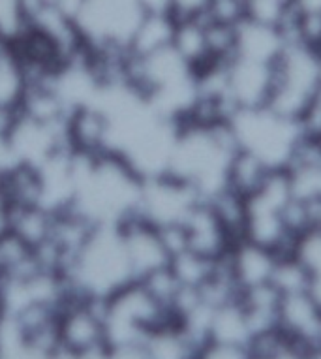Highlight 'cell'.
<instances>
[{"mask_svg":"<svg viewBox=\"0 0 321 359\" xmlns=\"http://www.w3.org/2000/svg\"><path fill=\"white\" fill-rule=\"evenodd\" d=\"M239 153L229 123L201 126L182 123L177 128L168 175L190 184L203 201L228 189V171Z\"/></svg>","mask_w":321,"mask_h":359,"instance_id":"1","label":"cell"},{"mask_svg":"<svg viewBox=\"0 0 321 359\" xmlns=\"http://www.w3.org/2000/svg\"><path fill=\"white\" fill-rule=\"evenodd\" d=\"M76 209L98 226H118L134 217L139 205L143 179L126 160L113 153L96 158L76 154Z\"/></svg>","mask_w":321,"mask_h":359,"instance_id":"2","label":"cell"},{"mask_svg":"<svg viewBox=\"0 0 321 359\" xmlns=\"http://www.w3.org/2000/svg\"><path fill=\"white\" fill-rule=\"evenodd\" d=\"M77 294L107 299L134 283V271L117 226H98L64 273Z\"/></svg>","mask_w":321,"mask_h":359,"instance_id":"3","label":"cell"},{"mask_svg":"<svg viewBox=\"0 0 321 359\" xmlns=\"http://www.w3.org/2000/svg\"><path fill=\"white\" fill-rule=\"evenodd\" d=\"M239 151L256 156L269 170H286L299 142L303 140L297 121L269 106L237 109L228 121Z\"/></svg>","mask_w":321,"mask_h":359,"instance_id":"4","label":"cell"},{"mask_svg":"<svg viewBox=\"0 0 321 359\" xmlns=\"http://www.w3.org/2000/svg\"><path fill=\"white\" fill-rule=\"evenodd\" d=\"M320 85L321 51L292 41L273 65V88L267 106L299 121L317 98Z\"/></svg>","mask_w":321,"mask_h":359,"instance_id":"5","label":"cell"},{"mask_svg":"<svg viewBox=\"0 0 321 359\" xmlns=\"http://www.w3.org/2000/svg\"><path fill=\"white\" fill-rule=\"evenodd\" d=\"M143 15L139 0H85L76 23L88 46H128Z\"/></svg>","mask_w":321,"mask_h":359,"instance_id":"6","label":"cell"},{"mask_svg":"<svg viewBox=\"0 0 321 359\" xmlns=\"http://www.w3.org/2000/svg\"><path fill=\"white\" fill-rule=\"evenodd\" d=\"M203 201L198 192L173 175H156L143 179L137 217L154 228L182 224L193 207Z\"/></svg>","mask_w":321,"mask_h":359,"instance_id":"7","label":"cell"},{"mask_svg":"<svg viewBox=\"0 0 321 359\" xmlns=\"http://www.w3.org/2000/svg\"><path fill=\"white\" fill-rule=\"evenodd\" d=\"M105 299L77 297L60 306V344L71 352L105 344Z\"/></svg>","mask_w":321,"mask_h":359,"instance_id":"8","label":"cell"},{"mask_svg":"<svg viewBox=\"0 0 321 359\" xmlns=\"http://www.w3.org/2000/svg\"><path fill=\"white\" fill-rule=\"evenodd\" d=\"M19 113V111H18ZM8 145L13 164H29L40 168L53 154L68 147L64 126H49L18 115L12 132L8 134Z\"/></svg>","mask_w":321,"mask_h":359,"instance_id":"9","label":"cell"},{"mask_svg":"<svg viewBox=\"0 0 321 359\" xmlns=\"http://www.w3.org/2000/svg\"><path fill=\"white\" fill-rule=\"evenodd\" d=\"M118 233L123 237L124 250L132 265L135 280H139L149 273L156 271L160 267L170 265L171 256L165 248L158 228L145 222L137 215L126 218L118 224Z\"/></svg>","mask_w":321,"mask_h":359,"instance_id":"10","label":"cell"},{"mask_svg":"<svg viewBox=\"0 0 321 359\" xmlns=\"http://www.w3.org/2000/svg\"><path fill=\"white\" fill-rule=\"evenodd\" d=\"M182 226L186 231V250L203 258L222 259L237 243L207 201H199Z\"/></svg>","mask_w":321,"mask_h":359,"instance_id":"11","label":"cell"},{"mask_svg":"<svg viewBox=\"0 0 321 359\" xmlns=\"http://www.w3.org/2000/svg\"><path fill=\"white\" fill-rule=\"evenodd\" d=\"M68 147L79 156L96 158L109 153V118L96 104L76 107L66 121Z\"/></svg>","mask_w":321,"mask_h":359,"instance_id":"12","label":"cell"},{"mask_svg":"<svg viewBox=\"0 0 321 359\" xmlns=\"http://www.w3.org/2000/svg\"><path fill=\"white\" fill-rule=\"evenodd\" d=\"M228 83L237 109L267 106L273 88V65L233 57L228 60Z\"/></svg>","mask_w":321,"mask_h":359,"instance_id":"13","label":"cell"},{"mask_svg":"<svg viewBox=\"0 0 321 359\" xmlns=\"http://www.w3.org/2000/svg\"><path fill=\"white\" fill-rule=\"evenodd\" d=\"M226 259H228L235 283L240 292H245V290L263 286V284H271L278 256L269 248L240 239L231 247Z\"/></svg>","mask_w":321,"mask_h":359,"instance_id":"14","label":"cell"},{"mask_svg":"<svg viewBox=\"0 0 321 359\" xmlns=\"http://www.w3.org/2000/svg\"><path fill=\"white\" fill-rule=\"evenodd\" d=\"M286 46V38L278 27L256 23L250 19H243L239 25H235L233 57L275 65Z\"/></svg>","mask_w":321,"mask_h":359,"instance_id":"15","label":"cell"},{"mask_svg":"<svg viewBox=\"0 0 321 359\" xmlns=\"http://www.w3.org/2000/svg\"><path fill=\"white\" fill-rule=\"evenodd\" d=\"M96 228H98V224L93 222L87 215H83L74 205L68 207V209H62L59 212H53L51 236H49L47 241H51L66 258V264H68L66 271L70 269L71 262L79 254V250L93 237Z\"/></svg>","mask_w":321,"mask_h":359,"instance_id":"16","label":"cell"},{"mask_svg":"<svg viewBox=\"0 0 321 359\" xmlns=\"http://www.w3.org/2000/svg\"><path fill=\"white\" fill-rule=\"evenodd\" d=\"M19 115L49 124V126H64L71 109L55 90L53 85H30L25 90L23 98L18 107Z\"/></svg>","mask_w":321,"mask_h":359,"instance_id":"17","label":"cell"},{"mask_svg":"<svg viewBox=\"0 0 321 359\" xmlns=\"http://www.w3.org/2000/svg\"><path fill=\"white\" fill-rule=\"evenodd\" d=\"M177 19L170 13H145L130 38V53L146 57L170 48L175 36Z\"/></svg>","mask_w":321,"mask_h":359,"instance_id":"18","label":"cell"},{"mask_svg":"<svg viewBox=\"0 0 321 359\" xmlns=\"http://www.w3.org/2000/svg\"><path fill=\"white\" fill-rule=\"evenodd\" d=\"M0 194L10 207L41 205L40 170L29 164H12L2 173Z\"/></svg>","mask_w":321,"mask_h":359,"instance_id":"19","label":"cell"},{"mask_svg":"<svg viewBox=\"0 0 321 359\" xmlns=\"http://www.w3.org/2000/svg\"><path fill=\"white\" fill-rule=\"evenodd\" d=\"M171 46L192 66L193 72L209 65L212 57L209 51V41H207V30H205V15L177 21Z\"/></svg>","mask_w":321,"mask_h":359,"instance_id":"20","label":"cell"},{"mask_svg":"<svg viewBox=\"0 0 321 359\" xmlns=\"http://www.w3.org/2000/svg\"><path fill=\"white\" fill-rule=\"evenodd\" d=\"M41 271L34 248L12 231L0 237V273L2 277L25 280Z\"/></svg>","mask_w":321,"mask_h":359,"instance_id":"21","label":"cell"},{"mask_svg":"<svg viewBox=\"0 0 321 359\" xmlns=\"http://www.w3.org/2000/svg\"><path fill=\"white\" fill-rule=\"evenodd\" d=\"M51 226L53 212L47 211L46 207H12L10 231L21 237L25 243H29L32 248H38L49 239Z\"/></svg>","mask_w":321,"mask_h":359,"instance_id":"22","label":"cell"},{"mask_svg":"<svg viewBox=\"0 0 321 359\" xmlns=\"http://www.w3.org/2000/svg\"><path fill=\"white\" fill-rule=\"evenodd\" d=\"M271 171L275 170H269L261 160H257L256 156H252L245 151H239L229 165L228 189L237 192L243 198H248L265 183V179L271 175Z\"/></svg>","mask_w":321,"mask_h":359,"instance_id":"23","label":"cell"},{"mask_svg":"<svg viewBox=\"0 0 321 359\" xmlns=\"http://www.w3.org/2000/svg\"><path fill=\"white\" fill-rule=\"evenodd\" d=\"M218 259H209L192 252V250H182L173 256L170 262L171 271L175 273L179 283L186 288H199L201 284L210 277Z\"/></svg>","mask_w":321,"mask_h":359,"instance_id":"24","label":"cell"},{"mask_svg":"<svg viewBox=\"0 0 321 359\" xmlns=\"http://www.w3.org/2000/svg\"><path fill=\"white\" fill-rule=\"evenodd\" d=\"M271 284L278 290L280 295L308 292L310 275L303 265L299 264V259L293 258L292 254L278 256L275 271H273V277H271Z\"/></svg>","mask_w":321,"mask_h":359,"instance_id":"25","label":"cell"},{"mask_svg":"<svg viewBox=\"0 0 321 359\" xmlns=\"http://www.w3.org/2000/svg\"><path fill=\"white\" fill-rule=\"evenodd\" d=\"M293 258L299 259V264L303 265L308 271V275H317L321 273V226H310L308 230L299 233L295 237L292 250Z\"/></svg>","mask_w":321,"mask_h":359,"instance_id":"26","label":"cell"},{"mask_svg":"<svg viewBox=\"0 0 321 359\" xmlns=\"http://www.w3.org/2000/svg\"><path fill=\"white\" fill-rule=\"evenodd\" d=\"M292 4L293 2H284V0H246L245 19L280 29Z\"/></svg>","mask_w":321,"mask_h":359,"instance_id":"27","label":"cell"},{"mask_svg":"<svg viewBox=\"0 0 321 359\" xmlns=\"http://www.w3.org/2000/svg\"><path fill=\"white\" fill-rule=\"evenodd\" d=\"M27 29L19 0H0V36L6 40H15Z\"/></svg>","mask_w":321,"mask_h":359,"instance_id":"28","label":"cell"},{"mask_svg":"<svg viewBox=\"0 0 321 359\" xmlns=\"http://www.w3.org/2000/svg\"><path fill=\"white\" fill-rule=\"evenodd\" d=\"M196 359H250V350L246 346L210 341L196 353Z\"/></svg>","mask_w":321,"mask_h":359,"instance_id":"29","label":"cell"},{"mask_svg":"<svg viewBox=\"0 0 321 359\" xmlns=\"http://www.w3.org/2000/svg\"><path fill=\"white\" fill-rule=\"evenodd\" d=\"M207 8H209V0H171V15L177 21L205 15Z\"/></svg>","mask_w":321,"mask_h":359,"instance_id":"30","label":"cell"},{"mask_svg":"<svg viewBox=\"0 0 321 359\" xmlns=\"http://www.w3.org/2000/svg\"><path fill=\"white\" fill-rule=\"evenodd\" d=\"M109 359H151L146 342H130V344H117L107 346Z\"/></svg>","mask_w":321,"mask_h":359,"instance_id":"31","label":"cell"},{"mask_svg":"<svg viewBox=\"0 0 321 359\" xmlns=\"http://www.w3.org/2000/svg\"><path fill=\"white\" fill-rule=\"evenodd\" d=\"M139 6L143 13H170L171 15V0H139Z\"/></svg>","mask_w":321,"mask_h":359,"instance_id":"32","label":"cell"},{"mask_svg":"<svg viewBox=\"0 0 321 359\" xmlns=\"http://www.w3.org/2000/svg\"><path fill=\"white\" fill-rule=\"evenodd\" d=\"M10 218H12V207L0 194V237L10 231Z\"/></svg>","mask_w":321,"mask_h":359,"instance_id":"33","label":"cell"},{"mask_svg":"<svg viewBox=\"0 0 321 359\" xmlns=\"http://www.w3.org/2000/svg\"><path fill=\"white\" fill-rule=\"evenodd\" d=\"M315 224L321 226V205H317V209H315Z\"/></svg>","mask_w":321,"mask_h":359,"instance_id":"34","label":"cell"},{"mask_svg":"<svg viewBox=\"0 0 321 359\" xmlns=\"http://www.w3.org/2000/svg\"><path fill=\"white\" fill-rule=\"evenodd\" d=\"M2 173H4V170H2V168H0V179H2Z\"/></svg>","mask_w":321,"mask_h":359,"instance_id":"35","label":"cell"},{"mask_svg":"<svg viewBox=\"0 0 321 359\" xmlns=\"http://www.w3.org/2000/svg\"><path fill=\"white\" fill-rule=\"evenodd\" d=\"M284 2H297V0H284Z\"/></svg>","mask_w":321,"mask_h":359,"instance_id":"36","label":"cell"},{"mask_svg":"<svg viewBox=\"0 0 321 359\" xmlns=\"http://www.w3.org/2000/svg\"><path fill=\"white\" fill-rule=\"evenodd\" d=\"M320 344H321V333H320Z\"/></svg>","mask_w":321,"mask_h":359,"instance_id":"37","label":"cell"},{"mask_svg":"<svg viewBox=\"0 0 321 359\" xmlns=\"http://www.w3.org/2000/svg\"><path fill=\"white\" fill-rule=\"evenodd\" d=\"M0 278H2V273H0Z\"/></svg>","mask_w":321,"mask_h":359,"instance_id":"38","label":"cell"}]
</instances>
